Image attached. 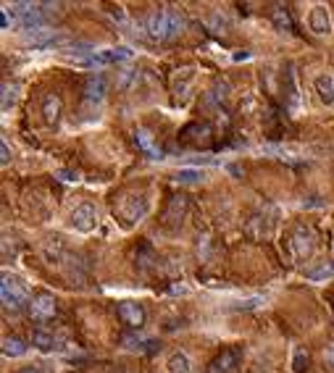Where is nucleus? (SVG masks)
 <instances>
[{
    "mask_svg": "<svg viewBox=\"0 0 334 373\" xmlns=\"http://www.w3.org/2000/svg\"><path fill=\"white\" fill-rule=\"evenodd\" d=\"M0 297H3V308L11 313H19L27 302H32L27 284L19 276H11V273H6L3 282H0Z\"/></svg>",
    "mask_w": 334,
    "mask_h": 373,
    "instance_id": "f03ea898",
    "label": "nucleus"
},
{
    "mask_svg": "<svg viewBox=\"0 0 334 373\" xmlns=\"http://www.w3.org/2000/svg\"><path fill=\"white\" fill-rule=\"evenodd\" d=\"M324 363L334 370V344H329V347L324 349Z\"/></svg>",
    "mask_w": 334,
    "mask_h": 373,
    "instance_id": "cd10ccee",
    "label": "nucleus"
},
{
    "mask_svg": "<svg viewBox=\"0 0 334 373\" xmlns=\"http://www.w3.org/2000/svg\"><path fill=\"white\" fill-rule=\"evenodd\" d=\"M166 373H192V360L184 349H177L171 352L166 360Z\"/></svg>",
    "mask_w": 334,
    "mask_h": 373,
    "instance_id": "dca6fc26",
    "label": "nucleus"
},
{
    "mask_svg": "<svg viewBox=\"0 0 334 373\" xmlns=\"http://www.w3.org/2000/svg\"><path fill=\"white\" fill-rule=\"evenodd\" d=\"M292 252L297 260H305L310 258V252H313V234L305 229V226H297L295 234H292Z\"/></svg>",
    "mask_w": 334,
    "mask_h": 373,
    "instance_id": "9d476101",
    "label": "nucleus"
},
{
    "mask_svg": "<svg viewBox=\"0 0 334 373\" xmlns=\"http://www.w3.org/2000/svg\"><path fill=\"white\" fill-rule=\"evenodd\" d=\"M19 373H50V368H40V365H27V368H21Z\"/></svg>",
    "mask_w": 334,
    "mask_h": 373,
    "instance_id": "c85d7f7f",
    "label": "nucleus"
},
{
    "mask_svg": "<svg viewBox=\"0 0 334 373\" xmlns=\"http://www.w3.org/2000/svg\"><path fill=\"white\" fill-rule=\"evenodd\" d=\"M313 87H316V95H318V100L324 103V106H334V76L331 74H318L316 76V81H313Z\"/></svg>",
    "mask_w": 334,
    "mask_h": 373,
    "instance_id": "4468645a",
    "label": "nucleus"
},
{
    "mask_svg": "<svg viewBox=\"0 0 334 373\" xmlns=\"http://www.w3.org/2000/svg\"><path fill=\"white\" fill-rule=\"evenodd\" d=\"M334 276V263L331 260H318L316 265L305 268V278L308 282H326Z\"/></svg>",
    "mask_w": 334,
    "mask_h": 373,
    "instance_id": "a211bd4d",
    "label": "nucleus"
},
{
    "mask_svg": "<svg viewBox=\"0 0 334 373\" xmlns=\"http://www.w3.org/2000/svg\"><path fill=\"white\" fill-rule=\"evenodd\" d=\"M24 352H27V344L21 339H16V336H6L3 339V355L6 357H21Z\"/></svg>",
    "mask_w": 334,
    "mask_h": 373,
    "instance_id": "412c9836",
    "label": "nucleus"
},
{
    "mask_svg": "<svg viewBox=\"0 0 334 373\" xmlns=\"http://www.w3.org/2000/svg\"><path fill=\"white\" fill-rule=\"evenodd\" d=\"M106 89H108V84H106V76L103 74H92V76H87V81H85V106H100L103 103V98H106Z\"/></svg>",
    "mask_w": 334,
    "mask_h": 373,
    "instance_id": "6e6552de",
    "label": "nucleus"
},
{
    "mask_svg": "<svg viewBox=\"0 0 334 373\" xmlns=\"http://www.w3.org/2000/svg\"><path fill=\"white\" fill-rule=\"evenodd\" d=\"M287 95H290V108L297 111V106H300V98H297V87H295V74H292V68H287Z\"/></svg>",
    "mask_w": 334,
    "mask_h": 373,
    "instance_id": "5701e85b",
    "label": "nucleus"
},
{
    "mask_svg": "<svg viewBox=\"0 0 334 373\" xmlns=\"http://www.w3.org/2000/svg\"><path fill=\"white\" fill-rule=\"evenodd\" d=\"M29 316L34 321H48L55 316V297L48 295V292H40L34 295L32 302H29Z\"/></svg>",
    "mask_w": 334,
    "mask_h": 373,
    "instance_id": "0eeeda50",
    "label": "nucleus"
},
{
    "mask_svg": "<svg viewBox=\"0 0 334 373\" xmlns=\"http://www.w3.org/2000/svg\"><path fill=\"white\" fill-rule=\"evenodd\" d=\"M11 14L16 16V21L21 24L24 32L42 29V24H45V16H42L40 6H32V3H14L11 6Z\"/></svg>",
    "mask_w": 334,
    "mask_h": 373,
    "instance_id": "7ed1b4c3",
    "label": "nucleus"
},
{
    "mask_svg": "<svg viewBox=\"0 0 334 373\" xmlns=\"http://www.w3.org/2000/svg\"><path fill=\"white\" fill-rule=\"evenodd\" d=\"M245 58H250V53H237V55H234V61H245Z\"/></svg>",
    "mask_w": 334,
    "mask_h": 373,
    "instance_id": "2f4dec72",
    "label": "nucleus"
},
{
    "mask_svg": "<svg viewBox=\"0 0 334 373\" xmlns=\"http://www.w3.org/2000/svg\"><path fill=\"white\" fill-rule=\"evenodd\" d=\"M32 344L42 349V352H53V349H58V339L53 336V331H45V329H34L32 331Z\"/></svg>",
    "mask_w": 334,
    "mask_h": 373,
    "instance_id": "f3484780",
    "label": "nucleus"
},
{
    "mask_svg": "<svg viewBox=\"0 0 334 373\" xmlns=\"http://www.w3.org/2000/svg\"><path fill=\"white\" fill-rule=\"evenodd\" d=\"M124 344H126V349H147L145 344H153L150 339H140V336H124Z\"/></svg>",
    "mask_w": 334,
    "mask_h": 373,
    "instance_id": "b1692460",
    "label": "nucleus"
},
{
    "mask_svg": "<svg viewBox=\"0 0 334 373\" xmlns=\"http://www.w3.org/2000/svg\"><path fill=\"white\" fill-rule=\"evenodd\" d=\"M63 255H66V244H63V239L58 234H53V237H48L42 242V258L50 265H58L63 260Z\"/></svg>",
    "mask_w": 334,
    "mask_h": 373,
    "instance_id": "9b49d317",
    "label": "nucleus"
},
{
    "mask_svg": "<svg viewBox=\"0 0 334 373\" xmlns=\"http://www.w3.org/2000/svg\"><path fill=\"white\" fill-rule=\"evenodd\" d=\"M68 224H71L76 231H82V234L95 231V226H98V211H95V205H90V203L76 205L71 218H68Z\"/></svg>",
    "mask_w": 334,
    "mask_h": 373,
    "instance_id": "39448f33",
    "label": "nucleus"
},
{
    "mask_svg": "<svg viewBox=\"0 0 334 373\" xmlns=\"http://www.w3.org/2000/svg\"><path fill=\"white\" fill-rule=\"evenodd\" d=\"M58 179H63V181H76V176H74V173H68V171H61Z\"/></svg>",
    "mask_w": 334,
    "mask_h": 373,
    "instance_id": "c756f323",
    "label": "nucleus"
},
{
    "mask_svg": "<svg viewBox=\"0 0 334 373\" xmlns=\"http://www.w3.org/2000/svg\"><path fill=\"white\" fill-rule=\"evenodd\" d=\"M182 27H184V19H182L179 11H174V8L153 11V14L147 16V21H145L147 37H150V40H158V42L177 37V34L182 32Z\"/></svg>",
    "mask_w": 334,
    "mask_h": 373,
    "instance_id": "f257e3e1",
    "label": "nucleus"
},
{
    "mask_svg": "<svg viewBox=\"0 0 334 373\" xmlns=\"http://www.w3.org/2000/svg\"><path fill=\"white\" fill-rule=\"evenodd\" d=\"M147 197L142 195H126L124 200L119 203V213L121 218H126V224H137V221H142L147 216Z\"/></svg>",
    "mask_w": 334,
    "mask_h": 373,
    "instance_id": "20e7f679",
    "label": "nucleus"
},
{
    "mask_svg": "<svg viewBox=\"0 0 334 373\" xmlns=\"http://www.w3.org/2000/svg\"><path fill=\"white\" fill-rule=\"evenodd\" d=\"M42 113H45V121H48V124L58 121V116H61V100H58V95H45Z\"/></svg>",
    "mask_w": 334,
    "mask_h": 373,
    "instance_id": "6ab92c4d",
    "label": "nucleus"
},
{
    "mask_svg": "<svg viewBox=\"0 0 334 373\" xmlns=\"http://www.w3.org/2000/svg\"><path fill=\"white\" fill-rule=\"evenodd\" d=\"M119 316L124 323H129L132 329H140V326H145V308L140 305V302H134V300H124L119 302Z\"/></svg>",
    "mask_w": 334,
    "mask_h": 373,
    "instance_id": "1a4fd4ad",
    "label": "nucleus"
},
{
    "mask_svg": "<svg viewBox=\"0 0 334 373\" xmlns=\"http://www.w3.org/2000/svg\"><path fill=\"white\" fill-rule=\"evenodd\" d=\"M106 373H126V368H124V365H108Z\"/></svg>",
    "mask_w": 334,
    "mask_h": 373,
    "instance_id": "7c9ffc66",
    "label": "nucleus"
},
{
    "mask_svg": "<svg viewBox=\"0 0 334 373\" xmlns=\"http://www.w3.org/2000/svg\"><path fill=\"white\" fill-rule=\"evenodd\" d=\"M269 16H271V21H274L279 29H292V19H290V14H287L284 6L274 3V6L269 8Z\"/></svg>",
    "mask_w": 334,
    "mask_h": 373,
    "instance_id": "aec40b11",
    "label": "nucleus"
},
{
    "mask_svg": "<svg viewBox=\"0 0 334 373\" xmlns=\"http://www.w3.org/2000/svg\"><path fill=\"white\" fill-rule=\"evenodd\" d=\"M203 176H205V173L200 168H179L174 173V181H179V184H200Z\"/></svg>",
    "mask_w": 334,
    "mask_h": 373,
    "instance_id": "4be33fe9",
    "label": "nucleus"
},
{
    "mask_svg": "<svg viewBox=\"0 0 334 373\" xmlns=\"http://www.w3.org/2000/svg\"><path fill=\"white\" fill-rule=\"evenodd\" d=\"M237 363H239V349H224L208 365V373H234Z\"/></svg>",
    "mask_w": 334,
    "mask_h": 373,
    "instance_id": "f8f14e48",
    "label": "nucleus"
},
{
    "mask_svg": "<svg viewBox=\"0 0 334 373\" xmlns=\"http://www.w3.org/2000/svg\"><path fill=\"white\" fill-rule=\"evenodd\" d=\"M8 160H11V150H8V142L3 139V142H0V163L8 166Z\"/></svg>",
    "mask_w": 334,
    "mask_h": 373,
    "instance_id": "bb28decb",
    "label": "nucleus"
},
{
    "mask_svg": "<svg viewBox=\"0 0 334 373\" xmlns=\"http://www.w3.org/2000/svg\"><path fill=\"white\" fill-rule=\"evenodd\" d=\"M292 368H295L297 373H300V370H305V368H308V355L303 352V349H297V352H295V360H292Z\"/></svg>",
    "mask_w": 334,
    "mask_h": 373,
    "instance_id": "393cba45",
    "label": "nucleus"
},
{
    "mask_svg": "<svg viewBox=\"0 0 334 373\" xmlns=\"http://www.w3.org/2000/svg\"><path fill=\"white\" fill-rule=\"evenodd\" d=\"M24 42L32 45L34 50H42V48H55V45H63L66 37H63V34H55L53 29H32V32H24Z\"/></svg>",
    "mask_w": 334,
    "mask_h": 373,
    "instance_id": "423d86ee",
    "label": "nucleus"
},
{
    "mask_svg": "<svg viewBox=\"0 0 334 373\" xmlns=\"http://www.w3.org/2000/svg\"><path fill=\"white\" fill-rule=\"evenodd\" d=\"M16 87H8V84H3V111H8L11 106H14V100H16Z\"/></svg>",
    "mask_w": 334,
    "mask_h": 373,
    "instance_id": "a878e982",
    "label": "nucleus"
},
{
    "mask_svg": "<svg viewBox=\"0 0 334 373\" xmlns=\"http://www.w3.org/2000/svg\"><path fill=\"white\" fill-rule=\"evenodd\" d=\"M134 145L140 147L150 160H158V158H160V147L153 142V134L147 132V129H137V132H134Z\"/></svg>",
    "mask_w": 334,
    "mask_h": 373,
    "instance_id": "2eb2a0df",
    "label": "nucleus"
},
{
    "mask_svg": "<svg viewBox=\"0 0 334 373\" xmlns=\"http://www.w3.org/2000/svg\"><path fill=\"white\" fill-rule=\"evenodd\" d=\"M308 27L313 34H329L331 32V19H329V11L324 6H316L313 11L308 14Z\"/></svg>",
    "mask_w": 334,
    "mask_h": 373,
    "instance_id": "ddd939ff",
    "label": "nucleus"
}]
</instances>
